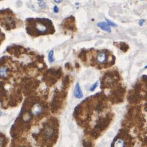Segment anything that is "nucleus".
Wrapping results in <instances>:
<instances>
[{"instance_id": "nucleus-15", "label": "nucleus", "mask_w": 147, "mask_h": 147, "mask_svg": "<svg viewBox=\"0 0 147 147\" xmlns=\"http://www.w3.org/2000/svg\"><path fill=\"white\" fill-rule=\"evenodd\" d=\"M145 22V20L144 19H142V20H140L139 22V24L140 26H142L144 23Z\"/></svg>"}, {"instance_id": "nucleus-6", "label": "nucleus", "mask_w": 147, "mask_h": 147, "mask_svg": "<svg viewBox=\"0 0 147 147\" xmlns=\"http://www.w3.org/2000/svg\"><path fill=\"white\" fill-rule=\"evenodd\" d=\"M9 68L7 65H2L0 66V78H4L7 76Z\"/></svg>"}, {"instance_id": "nucleus-13", "label": "nucleus", "mask_w": 147, "mask_h": 147, "mask_svg": "<svg viewBox=\"0 0 147 147\" xmlns=\"http://www.w3.org/2000/svg\"><path fill=\"white\" fill-rule=\"evenodd\" d=\"M97 86H98V82H96L95 83V84L90 87V90L92 91V92H93V91H94V90L96 89V87Z\"/></svg>"}, {"instance_id": "nucleus-10", "label": "nucleus", "mask_w": 147, "mask_h": 147, "mask_svg": "<svg viewBox=\"0 0 147 147\" xmlns=\"http://www.w3.org/2000/svg\"><path fill=\"white\" fill-rule=\"evenodd\" d=\"M53 53H54L53 51L51 50L48 54V60L50 63H52L54 61H55L53 57Z\"/></svg>"}, {"instance_id": "nucleus-11", "label": "nucleus", "mask_w": 147, "mask_h": 147, "mask_svg": "<svg viewBox=\"0 0 147 147\" xmlns=\"http://www.w3.org/2000/svg\"><path fill=\"white\" fill-rule=\"evenodd\" d=\"M5 38H6V36H5L4 34L1 31V29H0V45L1 43L5 40Z\"/></svg>"}, {"instance_id": "nucleus-19", "label": "nucleus", "mask_w": 147, "mask_h": 147, "mask_svg": "<svg viewBox=\"0 0 147 147\" xmlns=\"http://www.w3.org/2000/svg\"><path fill=\"white\" fill-rule=\"evenodd\" d=\"M145 68H147V65H146V66H145Z\"/></svg>"}, {"instance_id": "nucleus-3", "label": "nucleus", "mask_w": 147, "mask_h": 147, "mask_svg": "<svg viewBox=\"0 0 147 147\" xmlns=\"http://www.w3.org/2000/svg\"><path fill=\"white\" fill-rule=\"evenodd\" d=\"M96 60L98 63L99 64H103L107 62V55L106 53L100 52L97 54L96 57Z\"/></svg>"}, {"instance_id": "nucleus-4", "label": "nucleus", "mask_w": 147, "mask_h": 147, "mask_svg": "<svg viewBox=\"0 0 147 147\" xmlns=\"http://www.w3.org/2000/svg\"><path fill=\"white\" fill-rule=\"evenodd\" d=\"M54 134H55V129H54V128L52 126H47V127H45V129H44L43 135L45 137V138L47 139L51 138L54 136Z\"/></svg>"}, {"instance_id": "nucleus-14", "label": "nucleus", "mask_w": 147, "mask_h": 147, "mask_svg": "<svg viewBox=\"0 0 147 147\" xmlns=\"http://www.w3.org/2000/svg\"><path fill=\"white\" fill-rule=\"evenodd\" d=\"M38 4H39V6H40V7L42 9H45V8L46 7V4H45V3L42 2V1L39 3Z\"/></svg>"}, {"instance_id": "nucleus-9", "label": "nucleus", "mask_w": 147, "mask_h": 147, "mask_svg": "<svg viewBox=\"0 0 147 147\" xmlns=\"http://www.w3.org/2000/svg\"><path fill=\"white\" fill-rule=\"evenodd\" d=\"M114 147H126L125 142L121 139H117L115 142Z\"/></svg>"}, {"instance_id": "nucleus-8", "label": "nucleus", "mask_w": 147, "mask_h": 147, "mask_svg": "<svg viewBox=\"0 0 147 147\" xmlns=\"http://www.w3.org/2000/svg\"><path fill=\"white\" fill-rule=\"evenodd\" d=\"M97 26L100 27L102 30H103L107 32H111L110 26L106 22H100L97 24Z\"/></svg>"}, {"instance_id": "nucleus-2", "label": "nucleus", "mask_w": 147, "mask_h": 147, "mask_svg": "<svg viewBox=\"0 0 147 147\" xmlns=\"http://www.w3.org/2000/svg\"><path fill=\"white\" fill-rule=\"evenodd\" d=\"M20 22L11 9L0 10V25L6 30L9 31L17 28L19 26Z\"/></svg>"}, {"instance_id": "nucleus-18", "label": "nucleus", "mask_w": 147, "mask_h": 147, "mask_svg": "<svg viewBox=\"0 0 147 147\" xmlns=\"http://www.w3.org/2000/svg\"><path fill=\"white\" fill-rule=\"evenodd\" d=\"M63 0H55V1L56 3H61L62 2Z\"/></svg>"}, {"instance_id": "nucleus-7", "label": "nucleus", "mask_w": 147, "mask_h": 147, "mask_svg": "<svg viewBox=\"0 0 147 147\" xmlns=\"http://www.w3.org/2000/svg\"><path fill=\"white\" fill-rule=\"evenodd\" d=\"M74 95L77 98H81L83 96V94L82 93L81 89L80 84L77 83L75 86V91H74Z\"/></svg>"}, {"instance_id": "nucleus-5", "label": "nucleus", "mask_w": 147, "mask_h": 147, "mask_svg": "<svg viewBox=\"0 0 147 147\" xmlns=\"http://www.w3.org/2000/svg\"><path fill=\"white\" fill-rule=\"evenodd\" d=\"M31 112L32 114H34L35 116H38L42 113L43 107L40 105H39L38 103H36L32 107Z\"/></svg>"}, {"instance_id": "nucleus-22", "label": "nucleus", "mask_w": 147, "mask_h": 147, "mask_svg": "<svg viewBox=\"0 0 147 147\" xmlns=\"http://www.w3.org/2000/svg\"><path fill=\"white\" fill-rule=\"evenodd\" d=\"M141 1H142V0H141Z\"/></svg>"}, {"instance_id": "nucleus-1", "label": "nucleus", "mask_w": 147, "mask_h": 147, "mask_svg": "<svg viewBox=\"0 0 147 147\" xmlns=\"http://www.w3.org/2000/svg\"><path fill=\"white\" fill-rule=\"evenodd\" d=\"M25 23L27 33L32 37L53 34L55 32L53 22L48 18H27Z\"/></svg>"}, {"instance_id": "nucleus-21", "label": "nucleus", "mask_w": 147, "mask_h": 147, "mask_svg": "<svg viewBox=\"0 0 147 147\" xmlns=\"http://www.w3.org/2000/svg\"><path fill=\"white\" fill-rule=\"evenodd\" d=\"M38 1H42V0H38Z\"/></svg>"}, {"instance_id": "nucleus-16", "label": "nucleus", "mask_w": 147, "mask_h": 147, "mask_svg": "<svg viewBox=\"0 0 147 147\" xmlns=\"http://www.w3.org/2000/svg\"><path fill=\"white\" fill-rule=\"evenodd\" d=\"M4 144V140L2 138H0V147H3Z\"/></svg>"}, {"instance_id": "nucleus-17", "label": "nucleus", "mask_w": 147, "mask_h": 147, "mask_svg": "<svg viewBox=\"0 0 147 147\" xmlns=\"http://www.w3.org/2000/svg\"><path fill=\"white\" fill-rule=\"evenodd\" d=\"M58 8L57 6H55V7H54V11H55V12H58Z\"/></svg>"}, {"instance_id": "nucleus-20", "label": "nucleus", "mask_w": 147, "mask_h": 147, "mask_svg": "<svg viewBox=\"0 0 147 147\" xmlns=\"http://www.w3.org/2000/svg\"><path fill=\"white\" fill-rule=\"evenodd\" d=\"M1 115V112H0V115Z\"/></svg>"}, {"instance_id": "nucleus-12", "label": "nucleus", "mask_w": 147, "mask_h": 147, "mask_svg": "<svg viewBox=\"0 0 147 147\" xmlns=\"http://www.w3.org/2000/svg\"><path fill=\"white\" fill-rule=\"evenodd\" d=\"M106 21L107 24H108V25H109V26H113V27H116V26H117V24H116L115 23H113V22H111V21L109 20H108V19H106Z\"/></svg>"}]
</instances>
